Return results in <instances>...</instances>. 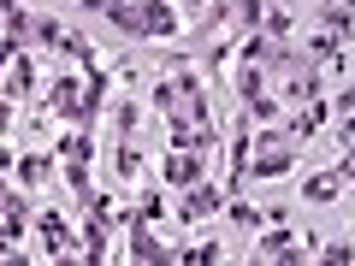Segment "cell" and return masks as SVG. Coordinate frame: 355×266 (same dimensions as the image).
I'll use <instances>...</instances> for the list:
<instances>
[{
    "label": "cell",
    "instance_id": "1",
    "mask_svg": "<svg viewBox=\"0 0 355 266\" xmlns=\"http://www.w3.org/2000/svg\"><path fill=\"white\" fill-rule=\"evenodd\" d=\"M119 231L130 237V242H125V254H130V260H142V266H172V249H166V242L154 237V225L137 213V207H119Z\"/></svg>",
    "mask_w": 355,
    "mask_h": 266
},
{
    "label": "cell",
    "instance_id": "2",
    "mask_svg": "<svg viewBox=\"0 0 355 266\" xmlns=\"http://www.w3.org/2000/svg\"><path fill=\"white\" fill-rule=\"evenodd\" d=\"M30 42H42V48L65 53V60H71V65H83V71L95 65V48H89V42L77 36V30H65L60 18H48V12H42V18H30Z\"/></svg>",
    "mask_w": 355,
    "mask_h": 266
},
{
    "label": "cell",
    "instance_id": "3",
    "mask_svg": "<svg viewBox=\"0 0 355 266\" xmlns=\"http://www.w3.org/2000/svg\"><path fill=\"white\" fill-rule=\"evenodd\" d=\"M225 202H231V190H225V184L202 177V184H190V190H184V202H178V219H184V225H202V219L225 213Z\"/></svg>",
    "mask_w": 355,
    "mask_h": 266
},
{
    "label": "cell",
    "instance_id": "4",
    "mask_svg": "<svg viewBox=\"0 0 355 266\" xmlns=\"http://www.w3.org/2000/svg\"><path fill=\"white\" fill-rule=\"evenodd\" d=\"M254 118L249 113H243L237 118V125H231V142H225V160H231V177H225V190L231 195H243V190H249V160H254Z\"/></svg>",
    "mask_w": 355,
    "mask_h": 266
},
{
    "label": "cell",
    "instance_id": "5",
    "mask_svg": "<svg viewBox=\"0 0 355 266\" xmlns=\"http://www.w3.org/2000/svg\"><path fill=\"white\" fill-rule=\"evenodd\" d=\"M261 260H279V266H308V260H314V249H308L302 237H291L284 225H272L261 242H254V266H261Z\"/></svg>",
    "mask_w": 355,
    "mask_h": 266
},
{
    "label": "cell",
    "instance_id": "6",
    "mask_svg": "<svg viewBox=\"0 0 355 266\" xmlns=\"http://www.w3.org/2000/svg\"><path fill=\"white\" fill-rule=\"evenodd\" d=\"M207 177V154L202 148H172L160 160V184L166 190H190V184H202Z\"/></svg>",
    "mask_w": 355,
    "mask_h": 266
},
{
    "label": "cell",
    "instance_id": "7",
    "mask_svg": "<svg viewBox=\"0 0 355 266\" xmlns=\"http://www.w3.org/2000/svg\"><path fill=\"white\" fill-rule=\"evenodd\" d=\"M178 36V12L166 0H137V42H172Z\"/></svg>",
    "mask_w": 355,
    "mask_h": 266
},
{
    "label": "cell",
    "instance_id": "8",
    "mask_svg": "<svg viewBox=\"0 0 355 266\" xmlns=\"http://www.w3.org/2000/svg\"><path fill=\"white\" fill-rule=\"evenodd\" d=\"M291 166H296V142H272V148H254V160H249V184L284 177Z\"/></svg>",
    "mask_w": 355,
    "mask_h": 266
},
{
    "label": "cell",
    "instance_id": "9",
    "mask_svg": "<svg viewBox=\"0 0 355 266\" xmlns=\"http://www.w3.org/2000/svg\"><path fill=\"white\" fill-rule=\"evenodd\" d=\"M107 95H113V77H107L101 65H89V71H83V113H77V125H89V130H95V118H101Z\"/></svg>",
    "mask_w": 355,
    "mask_h": 266
},
{
    "label": "cell",
    "instance_id": "10",
    "mask_svg": "<svg viewBox=\"0 0 355 266\" xmlns=\"http://www.w3.org/2000/svg\"><path fill=\"white\" fill-rule=\"evenodd\" d=\"M42 107H48L53 118H65V125H77V113H83V83H77V77H60Z\"/></svg>",
    "mask_w": 355,
    "mask_h": 266
},
{
    "label": "cell",
    "instance_id": "11",
    "mask_svg": "<svg viewBox=\"0 0 355 266\" xmlns=\"http://www.w3.org/2000/svg\"><path fill=\"white\" fill-rule=\"evenodd\" d=\"M53 154H60V166H89V160H95V130L71 125L60 142H53Z\"/></svg>",
    "mask_w": 355,
    "mask_h": 266
},
{
    "label": "cell",
    "instance_id": "12",
    "mask_svg": "<svg viewBox=\"0 0 355 266\" xmlns=\"http://www.w3.org/2000/svg\"><path fill=\"white\" fill-rule=\"evenodd\" d=\"M36 237H42V254H53V260H65L71 254V225H65V213H42L36 219Z\"/></svg>",
    "mask_w": 355,
    "mask_h": 266
},
{
    "label": "cell",
    "instance_id": "13",
    "mask_svg": "<svg viewBox=\"0 0 355 266\" xmlns=\"http://www.w3.org/2000/svg\"><path fill=\"white\" fill-rule=\"evenodd\" d=\"M172 83H178V95H184V113H190L196 125H207V118H214V101H207V83H202L196 71H178Z\"/></svg>",
    "mask_w": 355,
    "mask_h": 266
},
{
    "label": "cell",
    "instance_id": "14",
    "mask_svg": "<svg viewBox=\"0 0 355 266\" xmlns=\"http://www.w3.org/2000/svg\"><path fill=\"white\" fill-rule=\"evenodd\" d=\"M30 89H36V65H30V53H12L6 60V101H30Z\"/></svg>",
    "mask_w": 355,
    "mask_h": 266
},
{
    "label": "cell",
    "instance_id": "15",
    "mask_svg": "<svg viewBox=\"0 0 355 266\" xmlns=\"http://www.w3.org/2000/svg\"><path fill=\"white\" fill-rule=\"evenodd\" d=\"M343 184H349V177H343V166H331V172H314V177L302 184V202L326 207V202H338V195H343Z\"/></svg>",
    "mask_w": 355,
    "mask_h": 266
},
{
    "label": "cell",
    "instance_id": "16",
    "mask_svg": "<svg viewBox=\"0 0 355 266\" xmlns=\"http://www.w3.org/2000/svg\"><path fill=\"white\" fill-rule=\"evenodd\" d=\"M6 6V42H0V53L12 60V53H24V42H30V12L18 6V0H0Z\"/></svg>",
    "mask_w": 355,
    "mask_h": 266
},
{
    "label": "cell",
    "instance_id": "17",
    "mask_svg": "<svg viewBox=\"0 0 355 266\" xmlns=\"http://www.w3.org/2000/svg\"><path fill=\"white\" fill-rule=\"evenodd\" d=\"M53 160H60V154H24V160H18V154H12V177H18V184H24V190H36L42 177L53 172Z\"/></svg>",
    "mask_w": 355,
    "mask_h": 266
},
{
    "label": "cell",
    "instance_id": "18",
    "mask_svg": "<svg viewBox=\"0 0 355 266\" xmlns=\"http://www.w3.org/2000/svg\"><path fill=\"white\" fill-rule=\"evenodd\" d=\"M320 30H326V36H338V42H349V36H355V6H338V0H331V6H320Z\"/></svg>",
    "mask_w": 355,
    "mask_h": 266
},
{
    "label": "cell",
    "instance_id": "19",
    "mask_svg": "<svg viewBox=\"0 0 355 266\" xmlns=\"http://www.w3.org/2000/svg\"><path fill=\"white\" fill-rule=\"evenodd\" d=\"M320 125H326V101H308L302 113H296L291 125H284V136H291V142H308V136H314Z\"/></svg>",
    "mask_w": 355,
    "mask_h": 266
},
{
    "label": "cell",
    "instance_id": "20",
    "mask_svg": "<svg viewBox=\"0 0 355 266\" xmlns=\"http://www.w3.org/2000/svg\"><path fill=\"white\" fill-rule=\"evenodd\" d=\"M0 231L6 242H24V195H0Z\"/></svg>",
    "mask_w": 355,
    "mask_h": 266
},
{
    "label": "cell",
    "instance_id": "21",
    "mask_svg": "<svg viewBox=\"0 0 355 266\" xmlns=\"http://www.w3.org/2000/svg\"><path fill=\"white\" fill-rule=\"evenodd\" d=\"M261 95H266V65H243V71H237V101L254 107Z\"/></svg>",
    "mask_w": 355,
    "mask_h": 266
},
{
    "label": "cell",
    "instance_id": "22",
    "mask_svg": "<svg viewBox=\"0 0 355 266\" xmlns=\"http://www.w3.org/2000/svg\"><path fill=\"white\" fill-rule=\"evenodd\" d=\"M225 249L219 242H196V249H172V266H219Z\"/></svg>",
    "mask_w": 355,
    "mask_h": 266
},
{
    "label": "cell",
    "instance_id": "23",
    "mask_svg": "<svg viewBox=\"0 0 355 266\" xmlns=\"http://www.w3.org/2000/svg\"><path fill=\"white\" fill-rule=\"evenodd\" d=\"M148 101H154V113H160V118L184 113V95H178V83H154V95H148Z\"/></svg>",
    "mask_w": 355,
    "mask_h": 266
},
{
    "label": "cell",
    "instance_id": "24",
    "mask_svg": "<svg viewBox=\"0 0 355 266\" xmlns=\"http://www.w3.org/2000/svg\"><path fill=\"white\" fill-rule=\"evenodd\" d=\"M225 213H231V225H243V231H261V207L237 202V195H231V202H225Z\"/></svg>",
    "mask_w": 355,
    "mask_h": 266
},
{
    "label": "cell",
    "instance_id": "25",
    "mask_svg": "<svg viewBox=\"0 0 355 266\" xmlns=\"http://www.w3.org/2000/svg\"><path fill=\"white\" fill-rule=\"evenodd\" d=\"M137 213L148 219V225H160V213H166V184H160V190H148V195H142V202H137Z\"/></svg>",
    "mask_w": 355,
    "mask_h": 266
},
{
    "label": "cell",
    "instance_id": "26",
    "mask_svg": "<svg viewBox=\"0 0 355 266\" xmlns=\"http://www.w3.org/2000/svg\"><path fill=\"white\" fill-rule=\"evenodd\" d=\"M261 30H266V36H272V42H284V36H291V12H284V6H272Z\"/></svg>",
    "mask_w": 355,
    "mask_h": 266
},
{
    "label": "cell",
    "instance_id": "27",
    "mask_svg": "<svg viewBox=\"0 0 355 266\" xmlns=\"http://www.w3.org/2000/svg\"><path fill=\"white\" fill-rule=\"evenodd\" d=\"M196 148H202L207 160L219 154V125H214V118H207V125H196Z\"/></svg>",
    "mask_w": 355,
    "mask_h": 266
},
{
    "label": "cell",
    "instance_id": "28",
    "mask_svg": "<svg viewBox=\"0 0 355 266\" xmlns=\"http://www.w3.org/2000/svg\"><path fill=\"white\" fill-rule=\"evenodd\" d=\"M113 166H119V177H137V172H142V154H137V148L125 142V148L113 154Z\"/></svg>",
    "mask_w": 355,
    "mask_h": 266
},
{
    "label": "cell",
    "instance_id": "29",
    "mask_svg": "<svg viewBox=\"0 0 355 266\" xmlns=\"http://www.w3.org/2000/svg\"><path fill=\"white\" fill-rule=\"evenodd\" d=\"M65 184H71V195H77V202H83V195L95 190V184H89V166H65Z\"/></svg>",
    "mask_w": 355,
    "mask_h": 266
},
{
    "label": "cell",
    "instance_id": "30",
    "mask_svg": "<svg viewBox=\"0 0 355 266\" xmlns=\"http://www.w3.org/2000/svg\"><path fill=\"white\" fill-rule=\"evenodd\" d=\"M320 260H331V266H355V249H349V242H326V249H320Z\"/></svg>",
    "mask_w": 355,
    "mask_h": 266
},
{
    "label": "cell",
    "instance_id": "31",
    "mask_svg": "<svg viewBox=\"0 0 355 266\" xmlns=\"http://www.w3.org/2000/svg\"><path fill=\"white\" fill-rule=\"evenodd\" d=\"M243 113H249V118H272V113H279V101H272V95H261V101L243 107Z\"/></svg>",
    "mask_w": 355,
    "mask_h": 266
},
{
    "label": "cell",
    "instance_id": "32",
    "mask_svg": "<svg viewBox=\"0 0 355 266\" xmlns=\"http://www.w3.org/2000/svg\"><path fill=\"white\" fill-rule=\"evenodd\" d=\"M338 113H355V77L343 83V95H338Z\"/></svg>",
    "mask_w": 355,
    "mask_h": 266
},
{
    "label": "cell",
    "instance_id": "33",
    "mask_svg": "<svg viewBox=\"0 0 355 266\" xmlns=\"http://www.w3.org/2000/svg\"><path fill=\"white\" fill-rule=\"evenodd\" d=\"M77 6H83V12H107V6H113V0H77Z\"/></svg>",
    "mask_w": 355,
    "mask_h": 266
},
{
    "label": "cell",
    "instance_id": "34",
    "mask_svg": "<svg viewBox=\"0 0 355 266\" xmlns=\"http://www.w3.org/2000/svg\"><path fill=\"white\" fill-rule=\"evenodd\" d=\"M338 6H355V0H338Z\"/></svg>",
    "mask_w": 355,
    "mask_h": 266
}]
</instances>
